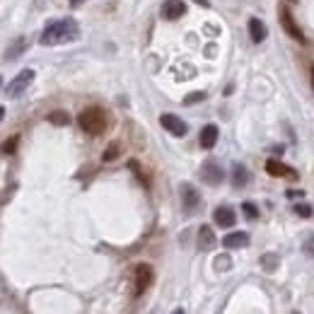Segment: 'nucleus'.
<instances>
[{
    "label": "nucleus",
    "instance_id": "obj_1",
    "mask_svg": "<svg viewBox=\"0 0 314 314\" xmlns=\"http://www.w3.org/2000/svg\"><path fill=\"white\" fill-rule=\"evenodd\" d=\"M80 37V27L73 17H63V19H54L48 22L44 32H41V46H58V44H70Z\"/></svg>",
    "mask_w": 314,
    "mask_h": 314
},
{
    "label": "nucleus",
    "instance_id": "obj_2",
    "mask_svg": "<svg viewBox=\"0 0 314 314\" xmlns=\"http://www.w3.org/2000/svg\"><path fill=\"white\" fill-rule=\"evenodd\" d=\"M77 123H80V128L85 133H90V136H102L104 130H107V111L102 107H87V109L77 116Z\"/></svg>",
    "mask_w": 314,
    "mask_h": 314
},
{
    "label": "nucleus",
    "instance_id": "obj_3",
    "mask_svg": "<svg viewBox=\"0 0 314 314\" xmlns=\"http://www.w3.org/2000/svg\"><path fill=\"white\" fill-rule=\"evenodd\" d=\"M32 80H34V70L32 68H27V70H22V73L12 80V83L8 85V90H5V94H8L10 99H17V97H22V94L27 92V87L32 85Z\"/></svg>",
    "mask_w": 314,
    "mask_h": 314
},
{
    "label": "nucleus",
    "instance_id": "obj_4",
    "mask_svg": "<svg viewBox=\"0 0 314 314\" xmlns=\"http://www.w3.org/2000/svg\"><path fill=\"white\" fill-rule=\"evenodd\" d=\"M160 123H162V128H165L167 133H172L176 138H181V136L189 133V126H186L176 114H162V116H160Z\"/></svg>",
    "mask_w": 314,
    "mask_h": 314
},
{
    "label": "nucleus",
    "instance_id": "obj_5",
    "mask_svg": "<svg viewBox=\"0 0 314 314\" xmlns=\"http://www.w3.org/2000/svg\"><path fill=\"white\" fill-rule=\"evenodd\" d=\"M201 179H203L205 184L218 186V184H222L225 172H222V167L218 165L215 160H208V162H203V167H201Z\"/></svg>",
    "mask_w": 314,
    "mask_h": 314
},
{
    "label": "nucleus",
    "instance_id": "obj_6",
    "mask_svg": "<svg viewBox=\"0 0 314 314\" xmlns=\"http://www.w3.org/2000/svg\"><path fill=\"white\" fill-rule=\"evenodd\" d=\"M181 203H184V211L191 215V213H196L198 208H201V194L196 191L194 184H181Z\"/></svg>",
    "mask_w": 314,
    "mask_h": 314
},
{
    "label": "nucleus",
    "instance_id": "obj_7",
    "mask_svg": "<svg viewBox=\"0 0 314 314\" xmlns=\"http://www.w3.org/2000/svg\"><path fill=\"white\" fill-rule=\"evenodd\" d=\"M152 283V268L148 264H138L136 266V297H140Z\"/></svg>",
    "mask_w": 314,
    "mask_h": 314
},
{
    "label": "nucleus",
    "instance_id": "obj_8",
    "mask_svg": "<svg viewBox=\"0 0 314 314\" xmlns=\"http://www.w3.org/2000/svg\"><path fill=\"white\" fill-rule=\"evenodd\" d=\"M280 24H283V29H285V32L295 39V41H300V44H305V41H307L305 34H302V29L295 24V19H293V15H290V10H287V8L280 10Z\"/></svg>",
    "mask_w": 314,
    "mask_h": 314
},
{
    "label": "nucleus",
    "instance_id": "obj_9",
    "mask_svg": "<svg viewBox=\"0 0 314 314\" xmlns=\"http://www.w3.org/2000/svg\"><path fill=\"white\" fill-rule=\"evenodd\" d=\"M266 172L271 176H285V179H293V181L297 179L295 169H293V167H287V165H283V162H278V160H268V162H266Z\"/></svg>",
    "mask_w": 314,
    "mask_h": 314
},
{
    "label": "nucleus",
    "instance_id": "obj_10",
    "mask_svg": "<svg viewBox=\"0 0 314 314\" xmlns=\"http://www.w3.org/2000/svg\"><path fill=\"white\" fill-rule=\"evenodd\" d=\"M213 220H215V225H220V227H232L237 222V215H234V211H232L230 205H220V208L213 211Z\"/></svg>",
    "mask_w": 314,
    "mask_h": 314
},
{
    "label": "nucleus",
    "instance_id": "obj_11",
    "mask_svg": "<svg viewBox=\"0 0 314 314\" xmlns=\"http://www.w3.org/2000/svg\"><path fill=\"white\" fill-rule=\"evenodd\" d=\"M249 244V234L247 232H230L222 237V247L225 249H240V247H247Z\"/></svg>",
    "mask_w": 314,
    "mask_h": 314
},
{
    "label": "nucleus",
    "instance_id": "obj_12",
    "mask_svg": "<svg viewBox=\"0 0 314 314\" xmlns=\"http://www.w3.org/2000/svg\"><path fill=\"white\" fill-rule=\"evenodd\" d=\"M186 12V5L181 0H167L162 5V17L165 19H179Z\"/></svg>",
    "mask_w": 314,
    "mask_h": 314
},
{
    "label": "nucleus",
    "instance_id": "obj_13",
    "mask_svg": "<svg viewBox=\"0 0 314 314\" xmlns=\"http://www.w3.org/2000/svg\"><path fill=\"white\" fill-rule=\"evenodd\" d=\"M218 136H220V130H218V126H215V123H208V126H203V130H201V148H203V150L215 148Z\"/></svg>",
    "mask_w": 314,
    "mask_h": 314
},
{
    "label": "nucleus",
    "instance_id": "obj_14",
    "mask_svg": "<svg viewBox=\"0 0 314 314\" xmlns=\"http://www.w3.org/2000/svg\"><path fill=\"white\" fill-rule=\"evenodd\" d=\"M266 24L261 22V19H256V17H251L249 19V37H251V41L254 44H261L264 39H266Z\"/></svg>",
    "mask_w": 314,
    "mask_h": 314
},
{
    "label": "nucleus",
    "instance_id": "obj_15",
    "mask_svg": "<svg viewBox=\"0 0 314 314\" xmlns=\"http://www.w3.org/2000/svg\"><path fill=\"white\" fill-rule=\"evenodd\" d=\"M215 247V234H213V230L208 227V225H203L201 230H198V249L201 251H208Z\"/></svg>",
    "mask_w": 314,
    "mask_h": 314
},
{
    "label": "nucleus",
    "instance_id": "obj_16",
    "mask_svg": "<svg viewBox=\"0 0 314 314\" xmlns=\"http://www.w3.org/2000/svg\"><path fill=\"white\" fill-rule=\"evenodd\" d=\"M232 184L237 186V189L249 184V169H247L244 165H240V162L232 167Z\"/></svg>",
    "mask_w": 314,
    "mask_h": 314
},
{
    "label": "nucleus",
    "instance_id": "obj_17",
    "mask_svg": "<svg viewBox=\"0 0 314 314\" xmlns=\"http://www.w3.org/2000/svg\"><path fill=\"white\" fill-rule=\"evenodd\" d=\"M24 48H27V39H24V37H19L17 41H15V44L10 46V51L5 54V58H8V61H15L17 56L24 54Z\"/></svg>",
    "mask_w": 314,
    "mask_h": 314
},
{
    "label": "nucleus",
    "instance_id": "obj_18",
    "mask_svg": "<svg viewBox=\"0 0 314 314\" xmlns=\"http://www.w3.org/2000/svg\"><path fill=\"white\" fill-rule=\"evenodd\" d=\"M48 123H54V126H68V123H70V116H68L65 111H51V114H48Z\"/></svg>",
    "mask_w": 314,
    "mask_h": 314
},
{
    "label": "nucleus",
    "instance_id": "obj_19",
    "mask_svg": "<svg viewBox=\"0 0 314 314\" xmlns=\"http://www.w3.org/2000/svg\"><path fill=\"white\" fill-rule=\"evenodd\" d=\"M119 155H121V145H119V143H111L109 148L102 152V160H104V162H111V160H116Z\"/></svg>",
    "mask_w": 314,
    "mask_h": 314
},
{
    "label": "nucleus",
    "instance_id": "obj_20",
    "mask_svg": "<svg viewBox=\"0 0 314 314\" xmlns=\"http://www.w3.org/2000/svg\"><path fill=\"white\" fill-rule=\"evenodd\" d=\"M261 266L266 268V271H276L278 256H276V254H266V256H261Z\"/></svg>",
    "mask_w": 314,
    "mask_h": 314
},
{
    "label": "nucleus",
    "instance_id": "obj_21",
    "mask_svg": "<svg viewBox=\"0 0 314 314\" xmlns=\"http://www.w3.org/2000/svg\"><path fill=\"white\" fill-rule=\"evenodd\" d=\"M242 211H244V215L251 218V220H256V218H259V208L251 203V201H244V203H242Z\"/></svg>",
    "mask_w": 314,
    "mask_h": 314
},
{
    "label": "nucleus",
    "instance_id": "obj_22",
    "mask_svg": "<svg viewBox=\"0 0 314 314\" xmlns=\"http://www.w3.org/2000/svg\"><path fill=\"white\" fill-rule=\"evenodd\" d=\"M17 143H19V138L17 136H12V138L10 140H5V143H3V152H5V155H12V152H15V148H17Z\"/></svg>",
    "mask_w": 314,
    "mask_h": 314
},
{
    "label": "nucleus",
    "instance_id": "obj_23",
    "mask_svg": "<svg viewBox=\"0 0 314 314\" xmlns=\"http://www.w3.org/2000/svg\"><path fill=\"white\" fill-rule=\"evenodd\" d=\"M295 213H297V215H300V218H312V205H309V203H297L295 205Z\"/></svg>",
    "mask_w": 314,
    "mask_h": 314
},
{
    "label": "nucleus",
    "instance_id": "obj_24",
    "mask_svg": "<svg viewBox=\"0 0 314 314\" xmlns=\"http://www.w3.org/2000/svg\"><path fill=\"white\" fill-rule=\"evenodd\" d=\"M205 99V92H191L184 97V104L189 107V104H196V102H203Z\"/></svg>",
    "mask_w": 314,
    "mask_h": 314
},
{
    "label": "nucleus",
    "instance_id": "obj_25",
    "mask_svg": "<svg viewBox=\"0 0 314 314\" xmlns=\"http://www.w3.org/2000/svg\"><path fill=\"white\" fill-rule=\"evenodd\" d=\"M128 167H130V169H133V172H136V176H138L140 181H143V186H148V176H145V174H143V172H140V165H138V162H136V160H130V162H128Z\"/></svg>",
    "mask_w": 314,
    "mask_h": 314
},
{
    "label": "nucleus",
    "instance_id": "obj_26",
    "mask_svg": "<svg viewBox=\"0 0 314 314\" xmlns=\"http://www.w3.org/2000/svg\"><path fill=\"white\" fill-rule=\"evenodd\" d=\"M215 266H218V271H230V259H227V256H218V259H215Z\"/></svg>",
    "mask_w": 314,
    "mask_h": 314
},
{
    "label": "nucleus",
    "instance_id": "obj_27",
    "mask_svg": "<svg viewBox=\"0 0 314 314\" xmlns=\"http://www.w3.org/2000/svg\"><path fill=\"white\" fill-rule=\"evenodd\" d=\"M302 249H305L309 256H314V234H309V237H307V242L302 244Z\"/></svg>",
    "mask_w": 314,
    "mask_h": 314
},
{
    "label": "nucleus",
    "instance_id": "obj_28",
    "mask_svg": "<svg viewBox=\"0 0 314 314\" xmlns=\"http://www.w3.org/2000/svg\"><path fill=\"white\" fill-rule=\"evenodd\" d=\"M290 198H300V196H305V191H287Z\"/></svg>",
    "mask_w": 314,
    "mask_h": 314
},
{
    "label": "nucleus",
    "instance_id": "obj_29",
    "mask_svg": "<svg viewBox=\"0 0 314 314\" xmlns=\"http://www.w3.org/2000/svg\"><path fill=\"white\" fill-rule=\"evenodd\" d=\"M194 3H198L201 8H211V3H208V0H194Z\"/></svg>",
    "mask_w": 314,
    "mask_h": 314
},
{
    "label": "nucleus",
    "instance_id": "obj_30",
    "mask_svg": "<svg viewBox=\"0 0 314 314\" xmlns=\"http://www.w3.org/2000/svg\"><path fill=\"white\" fill-rule=\"evenodd\" d=\"M5 119V109H3V107H0V121Z\"/></svg>",
    "mask_w": 314,
    "mask_h": 314
},
{
    "label": "nucleus",
    "instance_id": "obj_31",
    "mask_svg": "<svg viewBox=\"0 0 314 314\" xmlns=\"http://www.w3.org/2000/svg\"><path fill=\"white\" fill-rule=\"evenodd\" d=\"M174 314H184V309H174Z\"/></svg>",
    "mask_w": 314,
    "mask_h": 314
},
{
    "label": "nucleus",
    "instance_id": "obj_32",
    "mask_svg": "<svg viewBox=\"0 0 314 314\" xmlns=\"http://www.w3.org/2000/svg\"><path fill=\"white\" fill-rule=\"evenodd\" d=\"M80 3H83V0H73V5H80Z\"/></svg>",
    "mask_w": 314,
    "mask_h": 314
},
{
    "label": "nucleus",
    "instance_id": "obj_33",
    "mask_svg": "<svg viewBox=\"0 0 314 314\" xmlns=\"http://www.w3.org/2000/svg\"><path fill=\"white\" fill-rule=\"evenodd\" d=\"M312 87H314V68H312Z\"/></svg>",
    "mask_w": 314,
    "mask_h": 314
},
{
    "label": "nucleus",
    "instance_id": "obj_34",
    "mask_svg": "<svg viewBox=\"0 0 314 314\" xmlns=\"http://www.w3.org/2000/svg\"><path fill=\"white\" fill-rule=\"evenodd\" d=\"M0 85H3V77H0Z\"/></svg>",
    "mask_w": 314,
    "mask_h": 314
},
{
    "label": "nucleus",
    "instance_id": "obj_35",
    "mask_svg": "<svg viewBox=\"0 0 314 314\" xmlns=\"http://www.w3.org/2000/svg\"><path fill=\"white\" fill-rule=\"evenodd\" d=\"M293 314H300V312H293Z\"/></svg>",
    "mask_w": 314,
    "mask_h": 314
}]
</instances>
